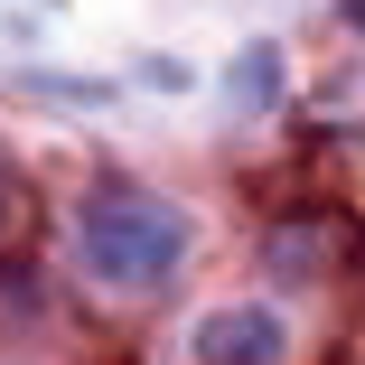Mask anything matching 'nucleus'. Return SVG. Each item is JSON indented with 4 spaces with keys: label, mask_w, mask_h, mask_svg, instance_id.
<instances>
[{
    "label": "nucleus",
    "mask_w": 365,
    "mask_h": 365,
    "mask_svg": "<svg viewBox=\"0 0 365 365\" xmlns=\"http://www.w3.org/2000/svg\"><path fill=\"white\" fill-rule=\"evenodd\" d=\"M178 253H187L178 206H160V197H122V187L85 206V262H94V281H113V290H150V281L178 272Z\"/></svg>",
    "instance_id": "nucleus-1"
},
{
    "label": "nucleus",
    "mask_w": 365,
    "mask_h": 365,
    "mask_svg": "<svg viewBox=\"0 0 365 365\" xmlns=\"http://www.w3.org/2000/svg\"><path fill=\"white\" fill-rule=\"evenodd\" d=\"M140 85H150V94H187V85H197V66H178V56H150V66H140Z\"/></svg>",
    "instance_id": "nucleus-4"
},
{
    "label": "nucleus",
    "mask_w": 365,
    "mask_h": 365,
    "mask_svg": "<svg viewBox=\"0 0 365 365\" xmlns=\"http://www.w3.org/2000/svg\"><path fill=\"white\" fill-rule=\"evenodd\" d=\"M225 94L262 113V103L281 94V56H272V47H244V56H235V76H225Z\"/></svg>",
    "instance_id": "nucleus-3"
},
{
    "label": "nucleus",
    "mask_w": 365,
    "mask_h": 365,
    "mask_svg": "<svg viewBox=\"0 0 365 365\" xmlns=\"http://www.w3.org/2000/svg\"><path fill=\"white\" fill-rule=\"evenodd\" d=\"M187 346H197V365H281L290 356V328H281V309H262V300L244 309L235 300V309H206Z\"/></svg>",
    "instance_id": "nucleus-2"
}]
</instances>
